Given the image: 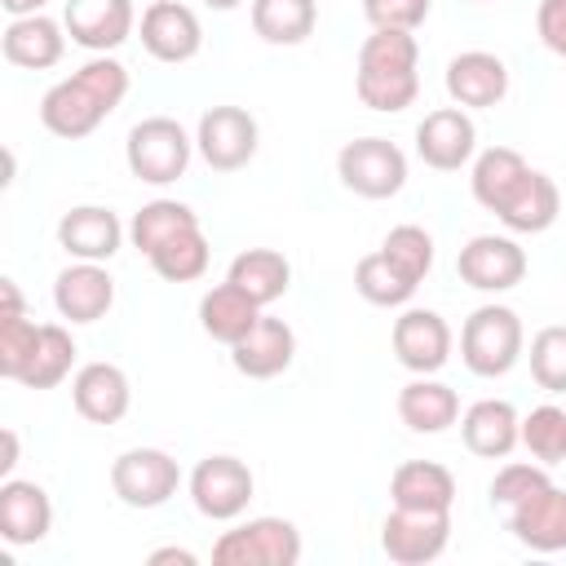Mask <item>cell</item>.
Masks as SVG:
<instances>
[{"label":"cell","mask_w":566,"mask_h":566,"mask_svg":"<svg viewBox=\"0 0 566 566\" xmlns=\"http://www.w3.org/2000/svg\"><path fill=\"white\" fill-rule=\"evenodd\" d=\"M0 296H4L0 318H18V314H27V310H22V292H18V283H13V279H0Z\"/></svg>","instance_id":"obj_43"},{"label":"cell","mask_w":566,"mask_h":566,"mask_svg":"<svg viewBox=\"0 0 566 566\" xmlns=\"http://www.w3.org/2000/svg\"><path fill=\"white\" fill-rule=\"evenodd\" d=\"M4 62L22 66V71H49L62 62L66 53V27L53 22L49 13H27V18H9L4 35H0Z\"/></svg>","instance_id":"obj_24"},{"label":"cell","mask_w":566,"mask_h":566,"mask_svg":"<svg viewBox=\"0 0 566 566\" xmlns=\"http://www.w3.org/2000/svg\"><path fill=\"white\" fill-rule=\"evenodd\" d=\"M164 562H177V566H195L199 557H195L190 548H177V544H168V548H155V553H150V566H164Z\"/></svg>","instance_id":"obj_44"},{"label":"cell","mask_w":566,"mask_h":566,"mask_svg":"<svg viewBox=\"0 0 566 566\" xmlns=\"http://www.w3.org/2000/svg\"><path fill=\"white\" fill-rule=\"evenodd\" d=\"M0 4H4L9 18H27V13H44L49 0H0Z\"/></svg>","instance_id":"obj_46"},{"label":"cell","mask_w":566,"mask_h":566,"mask_svg":"<svg viewBox=\"0 0 566 566\" xmlns=\"http://www.w3.org/2000/svg\"><path fill=\"white\" fill-rule=\"evenodd\" d=\"M226 279L239 283L256 305H274V301L287 296V287H292V265H287V256L274 252V248H243V252L230 261Z\"/></svg>","instance_id":"obj_30"},{"label":"cell","mask_w":566,"mask_h":566,"mask_svg":"<svg viewBox=\"0 0 566 566\" xmlns=\"http://www.w3.org/2000/svg\"><path fill=\"white\" fill-rule=\"evenodd\" d=\"M142 49L155 57V62H168V66H181L190 57H199L203 49V27H199V13L181 0H150L142 9Z\"/></svg>","instance_id":"obj_11"},{"label":"cell","mask_w":566,"mask_h":566,"mask_svg":"<svg viewBox=\"0 0 566 566\" xmlns=\"http://www.w3.org/2000/svg\"><path fill=\"white\" fill-rule=\"evenodd\" d=\"M526 354V327L517 318V310L509 305H478L464 327H460V358L473 376L482 380H495V376H509Z\"/></svg>","instance_id":"obj_3"},{"label":"cell","mask_w":566,"mask_h":566,"mask_svg":"<svg viewBox=\"0 0 566 566\" xmlns=\"http://www.w3.org/2000/svg\"><path fill=\"white\" fill-rule=\"evenodd\" d=\"M531 376L544 394H566V327H539L531 336Z\"/></svg>","instance_id":"obj_38"},{"label":"cell","mask_w":566,"mask_h":566,"mask_svg":"<svg viewBox=\"0 0 566 566\" xmlns=\"http://www.w3.org/2000/svg\"><path fill=\"white\" fill-rule=\"evenodd\" d=\"M318 27L314 0H252V31L265 44H305Z\"/></svg>","instance_id":"obj_32"},{"label":"cell","mask_w":566,"mask_h":566,"mask_svg":"<svg viewBox=\"0 0 566 566\" xmlns=\"http://www.w3.org/2000/svg\"><path fill=\"white\" fill-rule=\"evenodd\" d=\"M447 97L464 111H491L509 97V66L504 57L486 53V49H464L447 62Z\"/></svg>","instance_id":"obj_16"},{"label":"cell","mask_w":566,"mask_h":566,"mask_svg":"<svg viewBox=\"0 0 566 566\" xmlns=\"http://www.w3.org/2000/svg\"><path fill=\"white\" fill-rule=\"evenodd\" d=\"M389 345H394V358L411 371V376H433L447 367L451 358V327L438 310H402L394 318V332H389Z\"/></svg>","instance_id":"obj_14"},{"label":"cell","mask_w":566,"mask_h":566,"mask_svg":"<svg viewBox=\"0 0 566 566\" xmlns=\"http://www.w3.org/2000/svg\"><path fill=\"white\" fill-rule=\"evenodd\" d=\"M416 155L433 172H460L478 155V124L464 106H438L416 124Z\"/></svg>","instance_id":"obj_13"},{"label":"cell","mask_w":566,"mask_h":566,"mask_svg":"<svg viewBox=\"0 0 566 566\" xmlns=\"http://www.w3.org/2000/svg\"><path fill=\"white\" fill-rule=\"evenodd\" d=\"M455 270L473 292H513L526 279V248L513 234H473L460 248Z\"/></svg>","instance_id":"obj_12"},{"label":"cell","mask_w":566,"mask_h":566,"mask_svg":"<svg viewBox=\"0 0 566 566\" xmlns=\"http://www.w3.org/2000/svg\"><path fill=\"white\" fill-rule=\"evenodd\" d=\"M292 358H296V332L274 314H261L256 327L230 345V363L248 380H274L292 367Z\"/></svg>","instance_id":"obj_20"},{"label":"cell","mask_w":566,"mask_h":566,"mask_svg":"<svg viewBox=\"0 0 566 566\" xmlns=\"http://www.w3.org/2000/svg\"><path fill=\"white\" fill-rule=\"evenodd\" d=\"M177 486H181V469L159 447H128L111 464V491L128 509H159L177 495Z\"/></svg>","instance_id":"obj_7"},{"label":"cell","mask_w":566,"mask_h":566,"mask_svg":"<svg viewBox=\"0 0 566 566\" xmlns=\"http://www.w3.org/2000/svg\"><path fill=\"white\" fill-rule=\"evenodd\" d=\"M261 128L243 106H208L195 128V150L212 172H239L252 164Z\"/></svg>","instance_id":"obj_9"},{"label":"cell","mask_w":566,"mask_h":566,"mask_svg":"<svg viewBox=\"0 0 566 566\" xmlns=\"http://www.w3.org/2000/svg\"><path fill=\"white\" fill-rule=\"evenodd\" d=\"M71 402L88 424H119L133 407V385L115 363H84L71 380Z\"/></svg>","instance_id":"obj_22"},{"label":"cell","mask_w":566,"mask_h":566,"mask_svg":"<svg viewBox=\"0 0 566 566\" xmlns=\"http://www.w3.org/2000/svg\"><path fill=\"white\" fill-rule=\"evenodd\" d=\"M146 261H150V270H155L159 279H168V283H195V279H203V270H208V261H212V248H208L203 226H195V230H181V234H172L168 243H159Z\"/></svg>","instance_id":"obj_35"},{"label":"cell","mask_w":566,"mask_h":566,"mask_svg":"<svg viewBox=\"0 0 566 566\" xmlns=\"http://www.w3.org/2000/svg\"><path fill=\"white\" fill-rule=\"evenodd\" d=\"M75 354H80L75 349V336L62 323H40L35 349H31L18 385H27V389H53V385H62L71 376V367H75Z\"/></svg>","instance_id":"obj_31"},{"label":"cell","mask_w":566,"mask_h":566,"mask_svg":"<svg viewBox=\"0 0 566 566\" xmlns=\"http://www.w3.org/2000/svg\"><path fill=\"white\" fill-rule=\"evenodd\" d=\"M535 31H539L544 49L566 62V0H539V9H535Z\"/></svg>","instance_id":"obj_42"},{"label":"cell","mask_w":566,"mask_h":566,"mask_svg":"<svg viewBox=\"0 0 566 566\" xmlns=\"http://www.w3.org/2000/svg\"><path fill=\"white\" fill-rule=\"evenodd\" d=\"M380 252L407 274V279H416V283H424L429 279V270H433V234L424 230V226H394L389 234H385V243H380Z\"/></svg>","instance_id":"obj_37"},{"label":"cell","mask_w":566,"mask_h":566,"mask_svg":"<svg viewBox=\"0 0 566 566\" xmlns=\"http://www.w3.org/2000/svg\"><path fill=\"white\" fill-rule=\"evenodd\" d=\"M557 212H562L557 181H553L548 172L531 168V172L522 177V186L509 195V203H504L495 217H500V226H504L509 234H544V230L557 221Z\"/></svg>","instance_id":"obj_27"},{"label":"cell","mask_w":566,"mask_h":566,"mask_svg":"<svg viewBox=\"0 0 566 566\" xmlns=\"http://www.w3.org/2000/svg\"><path fill=\"white\" fill-rule=\"evenodd\" d=\"M398 420L411 433H447L460 420V394L447 380L416 376L398 389Z\"/></svg>","instance_id":"obj_26"},{"label":"cell","mask_w":566,"mask_h":566,"mask_svg":"<svg viewBox=\"0 0 566 566\" xmlns=\"http://www.w3.org/2000/svg\"><path fill=\"white\" fill-rule=\"evenodd\" d=\"M522 447L539 460V464H562L566 460V411L544 402L531 407L522 416Z\"/></svg>","instance_id":"obj_36"},{"label":"cell","mask_w":566,"mask_h":566,"mask_svg":"<svg viewBox=\"0 0 566 566\" xmlns=\"http://www.w3.org/2000/svg\"><path fill=\"white\" fill-rule=\"evenodd\" d=\"M460 438L482 460H509L522 442V416L509 398H478L460 411Z\"/></svg>","instance_id":"obj_23"},{"label":"cell","mask_w":566,"mask_h":566,"mask_svg":"<svg viewBox=\"0 0 566 566\" xmlns=\"http://www.w3.org/2000/svg\"><path fill=\"white\" fill-rule=\"evenodd\" d=\"M124 243V221L102 203H80L57 221V248L75 261H111Z\"/></svg>","instance_id":"obj_21"},{"label":"cell","mask_w":566,"mask_h":566,"mask_svg":"<svg viewBox=\"0 0 566 566\" xmlns=\"http://www.w3.org/2000/svg\"><path fill=\"white\" fill-rule=\"evenodd\" d=\"M455 473L438 460H402L389 478V500L394 509H433V513H451L455 504Z\"/></svg>","instance_id":"obj_25"},{"label":"cell","mask_w":566,"mask_h":566,"mask_svg":"<svg viewBox=\"0 0 566 566\" xmlns=\"http://www.w3.org/2000/svg\"><path fill=\"white\" fill-rule=\"evenodd\" d=\"M62 27L71 44L88 53H115L137 31V9L133 0H66Z\"/></svg>","instance_id":"obj_15"},{"label":"cell","mask_w":566,"mask_h":566,"mask_svg":"<svg viewBox=\"0 0 566 566\" xmlns=\"http://www.w3.org/2000/svg\"><path fill=\"white\" fill-rule=\"evenodd\" d=\"M190 155H195V137L172 115L137 119L128 128V142H124V164L146 186H172L177 177H186Z\"/></svg>","instance_id":"obj_4"},{"label":"cell","mask_w":566,"mask_h":566,"mask_svg":"<svg viewBox=\"0 0 566 566\" xmlns=\"http://www.w3.org/2000/svg\"><path fill=\"white\" fill-rule=\"evenodd\" d=\"M354 93L380 115H398L420 93V44L411 31H371L358 44Z\"/></svg>","instance_id":"obj_2"},{"label":"cell","mask_w":566,"mask_h":566,"mask_svg":"<svg viewBox=\"0 0 566 566\" xmlns=\"http://www.w3.org/2000/svg\"><path fill=\"white\" fill-rule=\"evenodd\" d=\"M53 531V500L40 482L0 478V539L13 548H31Z\"/></svg>","instance_id":"obj_18"},{"label":"cell","mask_w":566,"mask_h":566,"mask_svg":"<svg viewBox=\"0 0 566 566\" xmlns=\"http://www.w3.org/2000/svg\"><path fill=\"white\" fill-rule=\"evenodd\" d=\"M265 314V305H256L239 283H217V287H208L203 292V301H199V327L212 336V340H221V345H234V340H243L252 327H256V318Z\"/></svg>","instance_id":"obj_28"},{"label":"cell","mask_w":566,"mask_h":566,"mask_svg":"<svg viewBox=\"0 0 566 566\" xmlns=\"http://www.w3.org/2000/svg\"><path fill=\"white\" fill-rule=\"evenodd\" d=\"M531 172V164L522 159V150L513 146H491L482 155H473V172H469V190L486 212H500L509 203V195L522 186V177Z\"/></svg>","instance_id":"obj_29"},{"label":"cell","mask_w":566,"mask_h":566,"mask_svg":"<svg viewBox=\"0 0 566 566\" xmlns=\"http://www.w3.org/2000/svg\"><path fill=\"white\" fill-rule=\"evenodd\" d=\"M371 31H416L429 18V0H363Z\"/></svg>","instance_id":"obj_41"},{"label":"cell","mask_w":566,"mask_h":566,"mask_svg":"<svg viewBox=\"0 0 566 566\" xmlns=\"http://www.w3.org/2000/svg\"><path fill=\"white\" fill-rule=\"evenodd\" d=\"M451 544V513L433 509H394L380 522V548L398 566H424Z\"/></svg>","instance_id":"obj_10"},{"label":"cell","mask_w":566,"mask_h":566,"mask_svg":"<svg viewBox=\"0 0 566 566\" xmlns=\"http://www.w3.org/2000/svg\"><path fill=\"white\" fill-rule=\"evenodd\" d=\"M35 336H40V323H31L27 314L18 318H0V376L4 380H18L31 349H35Z\"/></svg>","instance_id":"obj_40"},{"label":"cell","mask_w":566,"mask_h":566,"mask_svg":"<svg viewBox=\"0 0 566 566\" xmlns=\"http://www.w3.org/2000/svg\"><path fill=\"white\" fill-rule=\"evenodd\" d=\"M53 305L66 323H97L115 305V279L102 261H75L53 279Z\"/></svg>","instance_id":"obj_19"},{"label":"cell","mask_w":566,"mask_h":566,"mask_svg":"<svg viewBox=\"0 0 566 566\" xmlns=\"http://www.w3.org/2000/svg\"><path fill=\"white\" fill-rule=\"evenodd\" d=\"M195 226H199V212H195L190 203H181V199H150V203H142V208L133 212L128 239H133L137 252L150 256L159 243H168L172 234L195 230Z\"/></svg>","instance_id":"obj_33"},{"label":"cell","mask_w":566,"mask_h":566,"mask_svg":"<svg viewBox=\"0 0 566 566\" xmlns=\"http://www.w3.org/2000/svg\"><path fill=\"white\" fill-rule=\"evenodd\" d=\"M539 486H548V464H526V460H509L495 469L491 478V504L500 513H509L513 504H522L526 495H535Z\"/></svg>","instance_id":"obj_39"},{"label":"cell","mask_w":566,"mask_h":566,"mask_svg":"<svg viewBox=\"0 0 566 566\" xmlns=\"http://www.w3.org/2000/svg\"><path fill=\"white\" fill-rule=\"evenodd\" d=\"M416 279H407L385 252H367L358 265H354V292L367 301V305H380V310H398L416 296Z\"/></svg>","instance_id":"obj_34"},{"label":"cell","mask_w":566,"mask_h":566,"mask_svg":"<svg viewBox=\"0 0 566 566\" xmlns=\"http://www.w3.org/2000/svg\"><path fill=\"white\" fill-rule=\"evenodd\" d=\"M124 97H128V66L111 53H93L80 71H71L40 97V124L62 142H80Z\"/></svg>","instance_id":"obj_1"},{"label":"cell","mask_w":566,"mask_h":566,"mask_svg":"<svg viewBox=\"0 0 566 566\" xmlns=\"http://www.w3.org/2000/svg\"><path fill=\"white\" fill-rule=\"evenodd\" d=\"M336 177L358 199H394L407 186V155L389 137H354L336 155Z\"/></svg>","instance_id":"obj_6"},{"label":"cell","mask_w":566,"mask_h":566,"mask_svg":"<svg viewBox=\"0 0 566 566\" xmlns=\"http://www.w3.org/2000/svg\"><path fill=\"white\" fill-rule=\"evenodd\" d=\"M504 526L531 553H566V491L553 482L539 486L504 513Z\"/></svg>","instance_id":"obj_17"},{"label":"cell","mask_w":566,"mask_h":566,"mask_svg":"<svg viewBox=\"0 0 566 566\" xmlns=\"http://www.w3.org/2000/svg\"><path fill=\"white\" fill-rule=\"evenodd\" d=\"M190 500L208 522H234L252 504L256 478L239 455H203L190 469Z\"/></svg>","instance_id":"obj_8"},{"label":"cell","mask_w":566,"mask_h":566,"mask_svg":"<svg viewBox=\"0 0 566 566\" xmlns=\"http://www.w3.org/2000/svg\"><path fill=\"white\" fill-rule=\"evenodd\" d=\"M203 4H208V9H217V13H230V9H239L243 0H203Z\"/></svg>","instance_id":"obj_47"},{"label":"cell","mask_w":566,"mask_h":566,"mask_svg":"<svg viewBox=\"0 0 566 566\" xmlns=\"http://www.w3.org/2000/svg\"><path fill=\"white\" fill-rule=\"evenodd\" d=\"M0 442H4V455H0V478H13V469H18V433H13V429H4V433H0Z\"/></svg>","instance_id":"obj_45"},{"label":"cell","mask_w":566,"mask_h":566,"mask_svg":"<svg viewBox=\"0 0 566 566\" xmlns=\"http://www.w3.org/2000/svg\"><path fill=\"white\" fill-rule=\"evenodd\" d=\"M305 553L296 522L287 517H248L230 531H221V539L212 544V562L217 566H296Z\"/></svg>","instance_id":"obj_5"}]
</instances>
